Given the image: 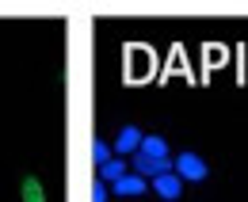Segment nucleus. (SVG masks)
Here are the masks:
<instances>
[{
  "instance_id": "obj_5",
  "label": "nucleus",
  "mask_w": 248,
  "mask_h": 202,
  "mask_svg": "<svg viewBox=\"0 0 248 202\" xmlns=\"http://www.w3.org/2000/svg\"><path fill=\"white\" fill-rule=\"evenodd\" d=\"M145 187H149V183H145V179H141L138 172H126L123 179L115 183V195H141Z\"/></svg>"
},
{
  "instance_id": "obj_4",
  "label": "nucleus",
  "mask_w": 248,
  "mask_h": 202,
  "mask_svg": "<svg viewBox=\"0 0 248 202\" xmlns=\"http://www.w3.org/2000/svg\"><path fill=\"white\" fill-rule=\"evenodd\" d=\"M153 191L156 195H160V199H180V195H184V179H180V175L176 172H164V175H156L153 179Z\"/></svg>"
},
{
  "instance_id": "obj_3",
  "label": "nucleus",
  "mask_w": 248,
  "mask_h": 202,
  "mask_svg": "<svg viewBox=\"0 0 248 202\" xmlns=\"http://www.w3.org/2000/svg\"><path fill=\"white\" fill-rule=\"evenodd\" d=\"M141 141H145V134H141L138 126H123L119 138H115V153H119V156H134V153L141 149Z\"/></svg>"
},
{
  "instance_id": "obj_7",
  "label": "nucleus",
  "mask_w": 248,
  "mask_h": 202,
  "mask_svg": "<svg viewBox=\"0 0 248 202\" xmlns=\"http://www.w3.org/2000/svg\"><path fill=\"white\" fill-rule=\"evenodd\" d=\"M23 202H46V191H42V179L38 175L23 179Z\"/></svg>"
},
{
  "instance_id": "obj_2",
  "label": "nucleus",
  "mask_w": 248,
  "mask_h": 202,
  "mask_svg": "<svg viewBox=\"0 0 248 202\" xmlns=\"http://www.w3.org/2000/svg\"><path fill=\"white\" fill-rule=\"evenodd\" d=\"M134 172L141 175V179H156V175L172 172V168H168V156L156 160V156H145V153H134Z\"/></svg>"
},
{
  "instance_id": "obj_6",
  "label": "nucleus",
  "mask_w": 248,
  "mask_h": 202,
  "mask_svg": "<svg viewBox=\"0 0 248 202\" xmlns=\"http://www.w3.org/2000/svg\"><path fill=\"white\" fill-rule=\"evenodd\" d=\"M138 153H145V156H156V160H164L168 156V141L164 138H156V134H149L145 141H141V149Z\"/></svg>"
},
{
  "instance_id": "obj_10",
  "label": "nucleus",
  "mask_w": 248,
  "mask_h": 202,
  "mask_svg": "<svg viewBox=\"0 0 248 202\" xmlns=\"http://www.w3.org/2000/svg\"><path fill=\"white\" fill-rule=\"evenodd\" d=\"M92 202H107V187H103V179L92 183Z\"/></svg>"
},
{
  "instance_id": "obj_8",
  "label": "nucleus",
  "mask_w": 248,
  "mask_h": 202,
  "mask_svg": "<svg viewBox=\"0 0 248 202\" xmlns=\"http://www.w3.org/2000/svg\"><path fill=\"white\" fill-rule=\"evenodd\" d=\"M99 175H103V183H119L126 175V164H123V156H115V160H107L103 168H99Z\"/></svg>"
},
{
  "instance_id": "obj_9",
  "label": "nucleus",
  "mask_w": 248,
  "mask_h": 202,
  "mask_svg": "<svg viewBox=\"0 0 248 202\" xmlns=\"http://www.w3.org/2000/svg\"><path fill=\"white\" fill-rule=\"evenodd\" d=\"M111 153H115V149H107V145L99 141V138H95V141H92V160H95V164H99V168H103V164H107V160H115V156H111Z\"/></svg>"
},
{
  "instance_id": "obj_1",
  "label": "nucleus",
  "mask_w": 248,
  "mask_h": 202,
  "mask_svg": "<svg viewBox=\"0 0 248 202\" xmlns=\"http://www.w3.org/2000/svg\"><path fill=\"white\" fill-rule=\"evenodd\" d=\"M176 175L184 183H199V179H206V160L199 153H180L176 156Z\"/></svg>"
}]
</instances>
